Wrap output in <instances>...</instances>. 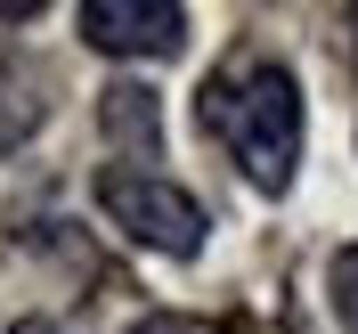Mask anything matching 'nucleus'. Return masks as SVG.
Masks as SVG:
<instances>
[{
  "mask_svg": "<svg viewBox=\"0 0 358 334\" xmlns=\"http://www.w3.org/2000/svg\"><path fill=\"white\" fill-rule=\"evenodd\" d=\"M98 123H106V139L122 147V155H147V163H155V147H163V106H155V90H138V82L98 90Z\"/></svg>",
  "mask_w": 358,
  "mask_h": 334,
  "instance_id": "nucleus-4",
  "label": "nucleus"
},
{
  "mask_svg": "<svg viewBox=\"0 0 358 334\" xmlns=\"http://www.w3.org/2000/svg\"><path fill=\"white\" fill-rule=\"evenodd\" d=\"M326 293H334V318H342V334H358V245H342L334 261H326Z\"/></svg>",
  "mask_w": 358,
  "mask_h": 334,
  "instance_id": "nucleus-5",
  "label": "nucleus"
},
{
  "mask_svg": "<svg viewBox=\"0 0 358 334\" xmlns=\"http://www.w3.org/2000/svg\"><path fill=\"white\" fill-rule=\"evenodd\" d=\"M82 41L106 57H171L187 41V8L179 0H82Z\"/></svg>",
  "mask_w": 358,
  "mask_h": 334,
  "instance_id": "nucleus-3",
  "label": "nucleus"
},
{
  "mask_svg": "<svg viewBox=\"0 0 358 334\" xmlns=\"http://www.w3.org/2000/svg\"><path fill=\"white\" fill-rule=\"evenodd\" d=\"M131 334H196V326H187V318H171V310H147Z\"/></svg>",
  "mask_w": 358,
  "mask_h": 334,
  "instance_id": "nucleus-6",
  "label": "nucleus"
},
{
  "mask_svg": "<svg viewBox=\"0 0 358 334\" xmlns=\"http://www.w3.org/2000/svg\"><path fill=\"white\" fill-rule=\"evenodd\" d=\"M8 334H57V326H49V318H17Z\"/></svg>",
  "mask_w": 358,
  "mask_h": 334,
  "instance_id": "nucleus-7",
  "label": "nucleus"
},
{
  "mask_svg": "<svg viewBox=\"0 0 358 334\" xmlns=\"http://www.w3.org/2000/svg\"><path fill=\"white\" fill-rule=\"evenodd\" d=\"M98 204H106V221L122 228V237L171 253V261H196V253H203V228H212L187 188H171L163 172H138V163L98 172Z\"/></svg>",
  "mask_w": 358,
  "mask_h": 334,
  "instance_id": "nucleus-2",
  "label": "nucleus"
},
{
  "mask_svg": "<svg viewBox=\"0 0 358 334\" xmlns=\"http://www.w3.org/2000/svg\"><path fill=\"white\" fill-rule=\"evenodd\" d=\"M350 17H358V8H350Z\"/></svg>",
  "mask_w": 358,
  "mask_h": 334,
  "instance_id": "nucleus-8",
  "label": "nucleus"
},
{
  "mask_svg": "<svg viewBox=\"0 0 358 334\" xmlns=\"http://www.w3.org/2000/svg\"><path fill=\"white\" fill-rule=\"evenodd\" d=\"M196 114L261 196H285L293 188V172H301V82L285 66H245V74L203 82Z\"/></svg>",
  "mask_w": 358,
  "mask_h": 334,
  "instance_id": "nucleus-1",
  "label": "nucleus"
}]
</instances>
